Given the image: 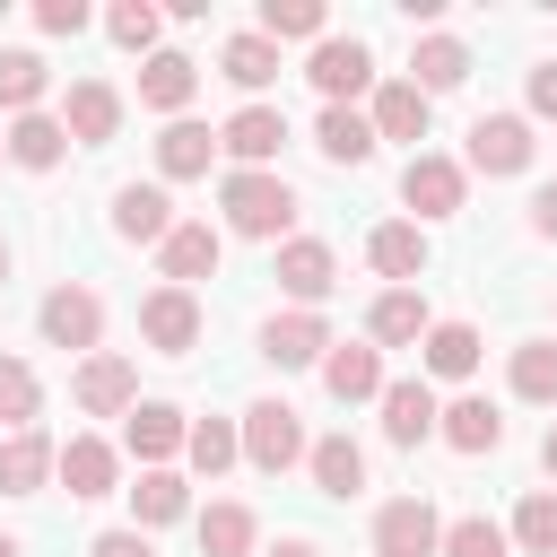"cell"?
Segmentation results:
<instances>
[{
	"label": "cell",
	"mask_w": 557,
	"mask_h": 557,
	"mask_svg": "<svg viewBox=\"0 0 557 557\" xmlns=\"http://www.w3.org/2000/svg\"><path fill=\"white\" fill-rule=\"evenodd\" d=\"M218 209H226V235L278 244V235L296 226V183H287V174H270V165H261V174H244V165H235V174L218 183Z\"/></svg>",
	"instance_id": "cell-1"
},
{
	"label": "cell",
	"mask_w": 557,
	"mask_h": 557,
	"mask_svg": "<svg viewBox=\"0 0 557 557\" xmlns=\"http://www.w3.org/2000/svg\"><path fill=\"white\" fill-rule=\"evenodd\" d=\"M400 200L418 209V226H435V218H461V200H470V165H461V157H435V148H418V157L400 165Z\"/></svg>",
	"instance_id": "cell-2"
},
{
	"label": "cell",
	"mask_w": 557,
	"mask_h": 557,
	"mask_svg": "<svg viewBox=\"0 0 557 557\" xmlns=\"http://www.w3.org/2000/svg\"><path fill=\"white\" fill-rule=\"evenodd\" d=\"M305 453H313V444H305V418H296L287 400H252V409H244V461H252V470L278 479V470H296Z\"/></svg>",
	"instance_id": "cell-3"
},
{
	"label": "cell",
	"mask_w": 557,
	"mask_h": 557,
	"mask_svg": "<svg viewBox=\"0 0 557 557\" xmlns=\"http://www.w3.org/2000/svg\"><path fill=\"white\" fill-rule=\"evenodd\" d=\"M70 400H78L87 418H131V409H139V366H131V357H113V348H96V357H78Z\"/></svg>",
	"instance_id": "cell-4"
},
{
	"label": "cell",
	"mask_w": 557,
	"mask_h": 557,
	"mask_svg": "<svg viewBox=\"0 0 557 557\" xmlns=\"http://www.w3.org/2000/svg\"><path fill=\"white\" fill-rule=\"evenodd\" d=\"M305 78L322 87V104H357V96L374 87V52H366L357 35H322L313 61H305Z\"/></svg>",
	"instance_id": "cell-5"
},
{
	"label": "cell",
	"mask_w": 557,
	"mask_h": 557,
	"mask_svg": "<svg viewBox=\"0 0 557 557\" xmlns=\"http://www.w3.org/2000/svg\"><path fill=\"white\" fill-rule=\"evenodd\" d=\"M35 322H44V339H52V348L96 357V339H104V296H96V287H52Z\"/></svg>",
	"instance_id": "cell-6"
},
{
	"label": "cell",
	"mask_w": 557,
	"mask_h": 557,
	"mask_svg": "<svg viewBox=\"0 0 557 557\" xmlns=\"http://www.w3.org/2000/svg\"><path fill=\"white\" fill-rule=\"evenodd\" d=\"M139 339H148L157 357H191V339H200V296H191V287H148V296H139Z\"/></svg>",
	"instance_id": "cell-7"
},
{
	"label": "cell",
	"mask_w": 557,
	"mask_h": 557,
	"mask_svg": "<svg viewBox=\"0 0 557 557\" xmlns=\"http://www.w3.org/2000/svg\"><path fill=\"white\" fill-rule=\"evenodd\" d=\"M374 557H444V522L426 496H392L374 513Z\"/></svg>",
	"instance_id": "cell-8"
},
{
	"label": "cell",
	"mask_w": 557,
	"mask_h": 557,
	"mask_svg": "<svg viewBox=\"0 0 557 557\" xmlns=\"http://www.w3.org/2000/svg\"><path fill=\"white\" fill-rule=\"evenodd\" d=\"M531 148H540V139H531V122H522V113H479V122H470V157H461V165H470V174H522V165H531Z\"/></svg>",
	"instance_id": "cell-9"
},
{
	"label": "cell",
	"mask_w": 557,
	"mask_h": 557,
	"mask_svg": "<svg viewBox=\"0 0 557 557\" xmlns=\"http://www.w3.org/2000/svg\"><path fill=\"white\" fill-rule=\"evenodd\" d=\"M287 296H296V313H313L331 287H339V261H331V244H313V235H287L278 244V270H270Z\"/></svg>",
	"instance_id": "cell-10"
},
{
	"label": "cell",
	"mask_w": 557,
	"mask_h": 557,
	"mask_svg": "<svg viewBox=\"0 0 557 557\" xmlns=\"http://www.w3.org/2000/svg\"><path fill=\"white\" fill-rule=\"evenodd\" d=\"M435 426H444V400L426 392V374H400V383H383V435H392L400 453H418Z\"/></svg>",
	"instance_id": "cell-11"
},
{
	"label": "cell",
	"mask_w": 557,
	"mask_h": 557,
	"mask_svg": "<svg viewBox=\"0 0 557 557\" xmlns=\"http://www.w3.org/2000/svg\"><path fill=\"white\" fill-rule=\"evenodd\" d=\"M122 444H131V461H148V470H165L183 444H191V418L174 409V400H139L131 418H122Z\"/></svg>",
	"instance_id": "cell-12"
},
{
	"label": "cell",
	"mask_w": 557,
	"mask_h": 557,
	"mask_svg": "<svg viewBox=\"0 0 557 557\" xmlns=\"http://www.w3.org/2000/svg\"><path fill=\"white\" fill-rule=\"evenodd\" d=\"M218 148L244 165V174H261L278 148H287V113L278 104H244V113H226V131H218Z\"/></svg>",
	"instance_id": "cell-13"
},
{
	"label": "cell",
	"mask_w": 557,
	"mask_h": 557,
	"mask_svg": "<svg viewBox=\"0 0 557 557\" xmlns=\"http://www.w3.org/2000/svg\"><path fill=\"white\" fill-rule=\"evenodd\" d=\"M191 96H200V61H191V52H148V61H139V104H148V113L183 122Z\"/></svg>",
	"instance_id": "cell-14"
},
{
	"label": "cell",
	"mask_w": 557,
	"mask_h": 557,
	"mask_svg": "<svg viewBox=\"0 0 557 557\" xmlns=\"http://www.w3.org/2000/svg\"><path fill=\"white\" fill-rule=\"evenodd\" d=\"M183 218H174V200H165V183H122L113 191V235L122 244H165Z\"/></svg>",
	"instance_id": "cell-15"
},
{
	"label": "cell",
	"mask_w": 557,
	"mask_h": 557,
	"mask_svg": "<svg viewBox=\"0 0 557 557\" xmlns=\"http://www.w3.org/2000/svg\"><path fill=\"white\" fill-rule=\"evenodd\" d=\"M426 331H435V313H426L418 287H383V296L366 305V339H374V348H418Z\"/></svg>",
	"instance_id": "cell-16"
},
{
	"label": "cell",
	"mask_w": 557,
	"mask_h": 557,
	"mask_svg": "<svg viewBox=\"0 0 557 557\" xmlns=\"http://www.w3.org/2000/svg\"><path fill=\"white\" fill-rule=\"evenodd\" d=\"M261 357L287 374V366H322L331 357V322L322 313H270L261 322Z\"/></svg>",
	"instance_id": "cell-17"
},
{
	"label": "cell",
	"mask_w": 557,
	"mask_h": 557,
	"mask_svg": "<svg viewBox=\"0 0 557 557\" xmlns=\"http://www.w3.org/2000/svg\"><path fill=\"white\" fill-rule=\"evenodd\" d=\"M322 392H331V400H383V348H374V339H331Z\"/></svg>",
	"instance_id": "cell-18"
},
{
	"label": "cell",
	"mask_w": 557,
	"mask_h": 557,
	"mask_svg": "<svg viewBox=\"0 0 557 557\" xmlns=\"http://www.w3.org/2000/svg\"><path fill=\"white\" fill-rule=\"evenodd\" d=\"M61 131H70L78 148H104V139L122 131V87H104V78H78V87H70V104H61Z\"/></svg>",
	"instance_id": "cell-19"
},
{
	"label": "cell",
	"mask_w": 557,
	"mask_h": 557,
	"mask_svg": "<svg viewBox=\"0 0 557 557\" xmlns=\"http://www.w3.org/2000/svg\"><path fill=\"white\" fill-rule=\"evenodd\" d=\"M426 122H435V96L418 87V78H383L374 87V139H426Z\"/></svg>",
	"instance_id": "cell-20"
},
{
	"label": "cell",
	"mask_w": 557,
	"mask_h": 557,
	"mask_svg": "<svg viewBox=\"0 0 557 557\" xmlns=\"http://www.w3.org/2000/svg\"><path fill=\"white\" fill-rule=\"evenodd\" d=\"M218 252H226V235H218L209 218H183V226L157 244V261H165V287H191V278H209V270H218Z\"/></svg>",
	"instance_id": "cell-21"
},
{
	"label": "cell",
	"mask_w": 557,
	"mask_h": 557,
	"mask_svg": "<svg viewBox=\"0 0 557 557\" xmlns=\"http://www.w3.org/2000/svg\"><path fill=\"white\" fill-rule=\"evenodd\" d=\"M366 261H374L392 287H418V278H426V226H418V218L374 226V235H366Z\"/></svg>",
	"instance_id": "cell-22"
},
{
	"label": "cell",
	"mask_w": 557,
	"mask_h": 557,
	"mask_svg": "<svg viewBox=\"0 0 557 557\" xmlns=\"http://www.w3.org/2000/svg\"><path fill=\"white\" fill-rule=\"evenodd\" d=\"M52 470H61V444H52L44 426H26V435L0 444V496H44Z\"/></svg>",
	"instance_id": "cell-23"
},
{
	"label": "cell",
	"mask_w": 557,
	"mask_h": 557,
	"mask_svg": "<svg viewBox=\"0 0 557 557\" xmlns=\"http://www.w3.org/2000/svg\"><path fill=\"white\" fill-rule=\"evenodd\" d=\"M70 496H113V479H122V453L104 444V435H70L61 444V470H52Z\"/></svg>",
	"instance_id": "cell-24"
},
{
	"label": "cell",
	"mask_w": 557,
	"mask_h": 557,
	"mask_svg": "<svg viewBox=\"0 0 557 557\" xmlns=\"http://www.w3.org/2000/svg\"><path fill=\"white\" fill-rule=\"evenodd\" d=\"M313 148H322L331 165H366L383 139H374V113H357V104H322V122H313Z\"/></svg>",
	"instance_id": "cell-25"
},
{
	"label": "cell",
	"mask_w": 557,
	"mask_h": 557,
	"mask_svg": "<svg viewBox=\"0 0 557 557\" xmlns=\"http://www.w3.org/2000/svg\"><path fill=\"white\" fill-rule=\"evenodd\" d=\"M209 157H218V131H209V122H191V113H183V122H165V131H157V174H165V183L209 174Z\"/></svg>",
	"instance_id": "cell-26"
},
{
	"label": "cell",
	"mask_w": 557,
	"mask_h": 557,
	"mask_svg": "<svg viewBox=\"0 0 557 557\" xmlns=\"http://www.w3.org/2000/svg\"><path fill=\"white\" fill-rule=\"evenodd\" d=\"M453 453H496L505 444V418H496V400H479V392H461V400H444V426H435Z\"/></svg>",
	"instance_id": "cell-27"
},
{
	"label": "cell",
	"mask_w": 557,
	"mask_h": 557,
	"mask_svg": "<svg viewBox=\"0 0 557 557\" xmlns=\"http://www.w3.org/2000/svg\"><path fill=\"white\" fill-rule=\"evenodd\" d=\"M61 148H70L61 113H17V122H9V165H26V174H52V165H61Z\"/></svg>",
	"instance_id": "cell-28"
},
{
	"label": "cell",
	"mask_w": 557,
	"mask_h": 557,
	"mask_svg": "<svg viewBox=\"0 0 557 557\" xmlns=\"http://www.w3.org/2000/svg\"><path fill=\"white\" fill-rule=\"evenodd\" d=\"M218 70L244 87V96H261L270 78H278V44L261 35V26H244V35H226V52H218Z\"/></svg>",
	"instance_id": "cell-29"
},
{
	"label": "cell",
	"mask_w": 557,
	"mask_h": 557,
	"mask_svg": "<svg viewBox=\"0 0 557 557\" xmlns=\"http://www.w3.org/2000/svg\"><path fill=\"white\" fill-rule=\"evenodd\" d=\"M409 78H418L426 96L461 87V78H470V44H461V35H418V52H409Z\"/></svg>",
	"instance_id": "cell-30"
},
{
	"label": "cell",
	"mask_w": 557,
	"mask_h": 557,
	"mask_svg": "<svg viewBox=\"0 0 557 557\" xmlns=\"http://www.w3.org/2000/svg\"><path fill=\"white\" fill-rule=\"evenodd\" d=\"M305 470H313V487H322V496H339V505L366 487V453H357L348 435H322V444L305 453Z\"/></svg>",
	"instance_id": "cell-31"
},
{
	"label": "cell",
	"mask_w": 557,
	"mask_h": 557,
	"mask_svg": "<svg viewBox=\"0 0 557 557\" xmlns=\"http://www.w3.org/2000/svg\"><path fill=\"white\" fill-rule=\"evenodd\" d=\"M200 557H261L252 505H209V513H200Z\"/></svg>",
	"instance_id": "cell-32"
},
{
	"label": "cell",
	"mask_w": 557,
	"mask_h": 557,
	"mask_svg": "<svg viewBox=\"0 0 557 557\" xmlns=\"http://www.w3.org/2000/svg\"><path fill=\"white\" fill-rule=\"evenodd\" d=\"M418 357H426V374L461 383V374H479V331H470V322H435V331L418 339Z\"/></svg>",
	"instance_id": "cell-33"
},
{
	"label": "cell",
	"mask_w": 557,
	"mask_h": 557,
	"mask_svg": "<svg viewBox=\"0 0 557 557\" xmlns=\"http://www.w3.org/2000/svg\"><path fill=\"white\" fill-rule=\"evenodd\" d=\"M131 513H139V531H157V522H183V513H191V487H183L174 470H139V487H131Z\"/></svg>",
	"instance_id": "cell-34"
},
{
	"label": "cell",
	"mask_w": 557,
	"mask_h": 557,
	"mask_svg": "<svg viewBox=\"0 0 557 557\" xmlns=\"http://www.w3.org/2000/svg\"><path fill=\"white\" fill-rule=\"evenodd\" d=\"M44 87H52L44 52H0V113H44Z\"/></svg>",
	"instance_id": "cell-35"
},
{
	"label": "cell",
	"mask_w": 557,
	"mask_h": 557,
	"mask_svg": "<svg viewBox=\"0 0 557 557\" xmlns=\"http://www.w3.org/2000/svg\"><path fill=\"white\" fill-rule=\"evenodd\" d=\"M513 548L522 557H557V487H531L513 505Z\"/></svg>",
	"instance_id": "cell-36"
},
{
	"label": "cell",
	"mask_w": 557,
	"mask_h": 557,
	"mask_svg": "<svg viewBox=\"0 0 557 557\" xmlns=\"http://www.w3.org/2000/svg\"><path fill=\"white\" fill-rule=\"evenodd\" d=\"M322 0H261V35L270 44H322Z\"/></svg>",
	"instance_id": "cell-37"
},
{
	"label": "cell",
	"mask_w": 557,
	"mask_h": 557,
	"mask_svg": "<svg viewBox=\"0 0 557 557\" xmlns=\"http://www.w3.org/2000/svg\"><path fill=\"white\" fill-rule=\"evenodd\" d=\"M183 453H191V470H200V479H218V470H235V461H244V426H226V418H200Z\"/></svg>",
	"instance_id": "cell-38"
},
{
	"label": "cell",
	"mask_w": 557,
	"mask_h": 557,
	"mask_svg": "<svg viewBox=\"0 0 557 557\" xmlns=\"http://www.w3.org/2000/svg\"><path fill=\"white\" fill-rule=\"evenodd\" d=\"M513 392L540 400V409H557V339H522L513 348Z\"/></svg>",
	"instance_id": "cell-39"
},
{
	"label": "cell",
	"mask_w": 557,
	"mask_h": 557,
	"mask_svg": "<svg viewBox=\"0 0 557 557\" xmlns=\"http://www.w3.org/2000/svg\"><path fill=\"white\" fill-rule=\"evenodd\" d=\"M35 409H44L35 366H26V357H0V418H9V435H26V426H35Z\"/></svg>",
	"instance_id": "cell-40"
},
{
	"label": "cell",
	"mask_w": 557,
	"mask_h": 557,
	"mask_svg": "<svg viewBox=\"0 0 557 557\" xmlns=\"http://www.w3.org/2000/svg\"><path fill=\"white\" fill-rule=\"evenodd\" d=\"M444 557H513V531L487 513H461V522H444Z\"/></svg>",
	"instance_id": "cell-41"
},
{
	"label": "cell",
	"mask_w": 557,
	"mask_h": 557,
	"mask_svg": "<svg viewBox=\"0 0 557 557\" xmlns=\"http://www.w3.org/2000/svg\"><path fill=\"white\" fill-rule=\"evenodd\" d=\"M157 26H165V9H148V0H113L104 9V35L122 52H157Z\"/></svg>",
	"instance_id": "cell-42"
},
{
	"label": "cell",
	"mask_w": 557,
	"mask_h": 557,
	"mask_svg": "<svg viewBox=\"0 0 557 557\" xmlns=\"http://www.w3.org/2000/svg\"><path fill=\"white\" fill-rule=\"evenodd\" d=\"M87 26V0H35V35H78Z\"/></svg>",
	"instance_id": "cell-43"
},
{
	"label": "cell",
	"mask_w": 557,
	"mask_h": 557,
	"mask_svg": "<svg viewBox=\"0 0 557 557\" xmlns=\"http://www.w3.org/2000/svg\"><path fill=\"white\" fill-rule=\"evenodd\" d=\"M87 557H157V548H148V531L131 522V531H96V540H87Z\"/></svg>",
	"instance_id": "cell-44"
},
{
	"label": "cell",
	"mask_w": 557,
	"mask_h": 557,
	"mask_svg": "<svg viewBox=\"0 0 557 557\" xmlns=\"http://www.w3.org/2000/svg\"><path fill=\"white\" fill-rule=\"evenodd\" d=\"M531 113H548V122H557V61H540V70H531Z\"/></svg>",
	"instance_id": "cell-45"
},
{
	"label": "cell",
	"mask_w": 557,
	"mask_h": 557,
	"mask_svg": "<svg viewBox=\"0 0 557 557\" xmlns=\"http://www.w3.org/2000/svg\"><path fill=\"white\" fill-rule=\"evenodd\" d=\"M531 235L557 244V183H540V200H531Z\"/></svg>",
	"instance_id": "cell-46"
},
{
	"label": "cell",
	"mask_w": 557,
	"mask_h": 557,
	"mask_svg": "<svg viewBox=\"0 0 557 557\" xmlns=\"http://www.w3.org/2000/svg\"><path fill=\"white\" fill-rule=\"evenodd\" d=\"M261 557H322L313 540H278V548H261Z\"/></svg>",
	"instance_id": "cell-47"
},
{
	"label": "cell",
	"mask_w": 557,
	"mask_h": 557,
	"mask_svg": "<svg viewBox=\"0 0 557 557\" xmlns=\"http://www.w3.org/2000/svg\"><path fill=\"white\" fill-rule=\"evenodd\" d=\"M540 461H548V479H557V418H548V435H540Z\"/></svg>",
	"instance_id": "cell-48"
},
{
	"label": "cell",
	"mask_w": 557,
	"mask_h": 557,
	"mask_svg": "<svg viewBox=\"0 0 557 557\" xmlns=\"http://www.w3.org/2000/svg\"><path fill=\"white\" fill-rule=\"evenodd\" d=\"M0 557H26V548H17V540H9V531H0Z\"/></svg>",
	"instance_id": "cell-49"
},
{
	"label": "cell",
	"mask_w": 557,
	"mask_h": 557,
	"mask_svg": "<svg viewBox=\"0 0 557 557\" xmlns=\"http://www.w3.org/2000/svg\"><path fill=\"white\" fill-rule=\"evenodd\" d=\"M0 287H9V235H0Z\"/></svg>",
	"instance_id": "cell-50"
},
{
	"label": "cell",
	"mask_w": 557,
	"mask_h": 557,
	"mask_svg": "<svg viewBox=\"0 0 557 557\" xmlns=\"http://www.w3.org/2000/svg\"><path fill=\"white\" fill-rule=\"evenodd\" d=\"M0 165H9V131H0Z\"/></svg>",
	"instance_id": "cell-51"
}]
</instances>
